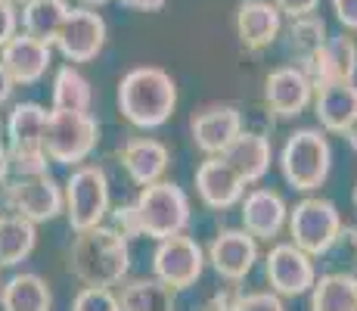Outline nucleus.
Wrapping results in <instances>:
<instances>
[{
    "mask_svg": "<svg viewBox=\"0 0 357 311\" xmlns=\"http://www.w3.org/2000/svg\"><path fill=\"white\" fill-rule=\"evenodd\" d=\"M68 271L84 287H115L130 271V240L112 224H97L75 233L68 249Z\"/></svg>",
    "mask_w": 357,
    "mask_h": 311,
    "instance_id": "1",
    "label": "nucleus"
},
{
    "mask_svg": "<svg viewBox=\"0 0 357 311\" xmlns=\"http://www.w3.org/2000/svg\"><path fill=\"white\" fill-rule=\"evenodd\" d=\"M119 109L134 128H162L177 109V85L159 66H137L119 81Z\"/></svg>",
    "mask_w": 357,
    "mask_h": 311,
    "instance_id": "2",
    "label": "nucleus"
},
{
    "mask_svg": "<svg viewBox=\"0 0 357 311\" xmlns=\"http://www.w3.org/2000/svg\"><path fill=\"white\" fill-rule=\"evenodd\" d=\"M329 168H333V147L320 128H298L286 137L283 150H280V171L292 190H320L329 178Z\"/></svg>",
    "mask_w": 357,
    "mask_h": 311,
    "instance_id": "3",
    "label": "nucleus"
},
{
    "mask_svg": "<svg viewBox=\"0 0 357 311\" xmlns=\"http://www.w3.org/2000/svg\"><path fill=\"white\" fill-rule=\"evenodd\" d=\"M63 199H66V212L68 227L75 233L87 231V227H97L106 221L109 209V178L100 165L93 162H81L72 168L68 181L63 184Z\"/></svg>",
    "mask_w": 357,
    "mask_h": 311,
    "instance_id": "4",
    "label": "nucleus"
},
{
    "mask_svg": "<svg viewBox=\"0 0 357 311\" xmlns=\"http://www.w3.org/2000/svg\"><path fill=\"white\" fill-rule=\"evenodd\" d=\"M97 143H100V124L91 113H63V109H53L47 115L44 153L50 156V162L75 168V165L91 159Z\"/></svg>",
    "mask_w": 357,
    "mask_h": 311,
    "instance_id": "5",
    "label": "nucleus"
},
{
    "mask_svg": "<svg viewBox=\"0 0 357 311\" xmlns=\"http://www.w3.org/2000/svg\"><path fill=\"white\" fill-rule=\"evenodd\" d=\"M134 203L140 212L143 237H153L155 243L165 237H174V233H183L193 218L190 215V196L174 181H155L140 187V196Z\"/></svg>",
    "mask_w": 357,
    "mask_h": 311,
    "instance_id": "6",
    "label": "nucleus"
},
{
    "mask_svg": "<svg viewBox=\"0 0 357 311\" xmlns=\"http://www.w3.org/2000/svg\"><path fill=\"white\" fill-rule=\"evenodd\" d=\"M286 227H289L292 243L317 259V255L333 252L345 224H342V215H339V209H335L333 199L305 196L301 203H295L289 209Z\"/></svg>",
    "mask_w": 357,
    "mask_h": 311,
    "instance_id": "7",
    "label": "nucleus"
},
{
    "mask_svg": "<svg viewBox=\"0 0 357 311\" xmlns=\"http://www.w3.org/2000/svg\"><path fill=\"white\" fill-rule=\"evenodd\" d=\"M0 209L16 212V215L44 224L66 212L63 187L56 184V178L47 175H29V178H10L6 187L0 190Z\"/></svg>",
    "mask_w": 357,
    "mask_h": 311,
    "instance_id": "8",
    "label": "nucleus"
},
{
    "mask_svg": "<svg viewBox=\"0 0 357 311\" xmlns=\"http://www.w3.org/2000/svg\"><path fill=\"white\" fill-rule=\"evenodd\" d=\"M153 271L162 283H168L171 289H190L196 287V280L205 271V252L187 233H174V237L159 240L153 252Z\"/></svg>",
    "mask_w": 357,
    "mask_h": 311,
    "instance_id": "9",
    "label": "nucleus"
},
{
    "mask_svg": "<svg viewBox=\"0 0 357 311\" xmlns=\"http://www.w3.org/2000/svg\"><path fill=\"white\" fill-rule=\"evenodd\" d=\"M53 44L72 66L93 62L106 47V19L91 6H68V16Z\"/></svg>",
    "mask_w": 357,
    "mask_h": 311,
    "instance_id": "10",
    "label": "nucleus"
},
{
    "mask_svg": "<svg viewBox=\"0 0 357 311\" xmlns=\"http://www.w3.org/2000/svg\"><path fill=\"white\" fill-rule=\"evenodd\" d=\"M264 277L277 296H305L317 280L314 255L295 243H277L264 259Z\"/></svg>",
    "mask_w": 357,
    "mask_h": 311,
    "instance_id": "11",
    "label": "nucleus"
},
{
    "mask_svg": "<svg viewBox=\"0 0 357 311\" xmlns=\"http://www.w3.org/2000/svg\"><path fill=\"white\" fill-rule=\"evenodd\" d=\"M205 261L215 268L218 277L239 283L249 277L258 261V240L243 227H227V231H221L211 240Z\"/></svg>",
    "mask_w": 357,
    "mask_h": 311,
    "instance_id": "12",
    "label": "nucleus"
},
{
    "mask_svg": "<svg viewBox=\"0 0 357 311\" xmlns=\"http://www.w3.org/2000/svg\"><path fill=\"white\" fill-rule=\"evenodd\" d=\"M314 100V85L301 66L273 68L264 81V103L277 119H295Z\"/></svg>",
    "mask_w": 357,
    "mask_h": 311,
    "instance_id": "13",
    "label": "nucleus"
},
{
    "mask_svg": "<svg viewBox=\"0 0 357 311\" xmlns=\"http://www.w3.org/2000/svg\"><path fill=\"white\" fill-rule=\"evenodd\" d=\"M301 68L307 72L314 87L333 85V81H354L357 75V44L345 34H329L324 44L311 53Z\"/></svg>",
    "mask_w": 357,
    "mask_h": 311,
    "instance_id": "14",
    "label": "nucleus"
},
{
    "mask_svg": "<svg viewBox=\"0 0 357 311\" xmlns=\"http://www.w3.org/2000/svg\"><path fill=\"white\" fill-rule=\"evenodd\" d=\"M243 131V113L230 103H218V106H205L190 119V134L193 143L205 156H221L233 143V137Z\"/></svg>",
    "mask_w": 357,
    "mask_h": 311,
    "instance_id": "15",
    "label": "nucleus"
},
{
    "mask_svg": "<svg viewBox=\"0 0 357 311\" xmlns=\"http://www.w3.org/2000/svg\"><path fill=\"white\" fill-rule=\"evenodd\" d=\"M0 62H3V68L10 72V78L16 85H38L53 62V47L25 31H16L0 47Z\"/></svg>",
    "mask_w": 357,
    "mask_h": 311,
    "instance_id": "16",
    "label": "nucleus"
},
{
    "mask_svg": "<svg viewBox=\"0 0 357 311\" xmlns=\"http://www.w3.org/2000/svg\"><path fill=\"white\" fill-rule=\"evenodd\" d=\"M245 187L249 184H245L221 156H208L205 162H199V168H196V193H199V199L215 212L233 209V205L245 196Z\"/></svg>",
    "mask_w": 357,
    "mask_h": 311,
    "instance_id": "17",
    "label": "nucleus"
},
{
    "mask_svg": "<svg viewBox=\"0 0 357 311\" xmlns=\"http://www.w3.org/2000/svg\"><path fill=\"white\" fill-rule=\"evenodd\" d=\"M239 215H243V231H249L255 240H273L286 227L289 205L277 190L255 187L239 199Z\"/></svg>",
    "mask_w": 357,
    "mask_h": 311,
    "instance_id": "18",
    "label": "nucleus"
},
{
    "mask_svg": "<svg viewBox=\"0 0 357 311\" xmlns=\"http://www.w3.org/2000/svg\"><path fill=\"white\" fill-rule=\"evenodd\" d=\"M283 31V13L273 0H243L236 6V38L245 50H264Z\"/></svg>",
    "mask_w": 357,
    "mask_h": 311,
    "instance_id": "19",
    "label": "nucleus"
},
{
    "mask_svg": "<svg viewBox=\"0 0 357 311\" xmlns=\"http://www.w3.org/2000/svg\"><path fill=\"white\" fill-rule=\"evenodd\" d=\"M314 115L329 134H345L357 119V85L354 81H333L314 87Z\"/></svg>",
    "mask_w": 357,
    "mask_h": 311,
    "instance_id": "20",
    "label": "nucleus"
},
{
    "mask_svg": "<svg viewBox=\"0 0 357 311\" xmlns=\"http://www.w3.org/2000/svg\"><path fill=\"white\" fill-rule=\"evenodd\" d=\"M221 159L245 184H255L267 175V168H271L273 150H271V140H267L264 134H258V131H239L230 147L221 153Z\"/></svg>",
    "mask_w": 357,
    "mask_h": 311,
    "instance_id": "21",
    "label": "nucleus"
},
{
    "mask_svg": "<svg viewBox=\"0 0 357 311\" xmlns=\"http://www.w3.org/2000/svg\"><path fill=\"white\" fill-rule=\"evenodd\" d=\"M168 162H171L168 147L153 140V137H130L121 147V165H125L128 178L137 187L162 181V175L168 171Z\"/></svg>",
    "mask_w": 357,
    "mask_h": 311,
    "instance_id": "22",
    "label": "nucleus"
},
{
    "mask_svg": "<svg viewBox=\"0 0 357 311\" xmlns=\"http://www.w3.org/2000/svg\"><path fill=\"white\" fill-rule=\"evenodd\" d=\"M47 109L40 103H16L6 119V150L10 153H34L44 150Z\"/></svg>",
    "mask_w": 357,
    "mask_h": 311,
    "instance_id": "23",
    "label": "nucleus"
},
{
    "mask_svg": "<svg viewBox=\"0 0 357 311\" xmlns=\"http://www.w3.org/2000/svg\"><path fill=\"white\" fill-rule=\"evenodd\" d=\"M0 308L3 311H50L53 293L50 283L40 274H13L10 280L0 287Z\"/></svg>",
    "mask_w": 357,
    "mask_h": 311,
    "instance_id": "24",
    "label": "nucleus"
},
{
    "mask_svg": "<svg viewBox=\"0 0 357 311\" xmlns=\"http://www.w3.org/2000/svg\"><path fill=\"white\" fill-rule=\"evenodd\" d=\"M38 246V224L16 212L0 215V268H16Z\"/></svg>",
    "mask_w": 357,
    "mask_h": 311,
    "instance_id": "25",
    "label": "nucleus"
},
{
    "mask_svg": "<svg viewBox=\"0 0 357 311\" xmlns=\"http://www.w3.org/2000/svg\"><path fill=\"white\" fill-rule=\"evenodd\" d=\"M121 311H174V289L159 277L128 280L119 293Z\"/></svg>",
    "mask_w": 357,
    "mask_h": 311,
    "instance_id": "26",
    "label": "nucleus"
},
{
    "mask_svg": "<svg viewBox=\"0 0 357 311\" xmlns=\"http://www.w3.org/2000/svg\"><path fill=\"white\" fill-rule=\"evenodd\" d=\"M19 16H22L25 34H31V38L53 47V41H56V34L68 16V3L66 0H29Z\"/></svg>",
    "mask_w": 357,
    "mask_h": 311,
    "instance_id": "27",
    "label": "nucleus"
},
{
    "mask_svg": "<svg viewBox=\"0 0 357 311\" xmlns=\"http://www.w3.org/2000/svg\"><path fill=\"white\" fill-rule=\"evenodd\" d=\"M311 311H357L354 274H324L314 280Z\"/></svg>",
    "mask_w": 357,
    "mask_h": 311,
    "instance_id": "28",
    "label": "nucleus"
},
{
    "mask_svg": "<svg viewBox=\"0 0 357 311\" xmlns=\"http://www.w3.org/2000/svg\"><path fill=\"white\" fill-rule=\"evenodd\" d=\"M91 103H93L91 81L72 62L59 66L56 75H53V109H63V113H91Z\"/></svg>",
    "mask_w": 357,
    "mask_h": 311,
    "instance_id": "29",
    "label": "nucleus"
},
{
    "mask_svg": "<svg viewBox=\"0 0 357 311\" xmlns=\"http://www.w3.org/2000/svg\"><path fill=\"white\" fill-rule=\"evenodd\" d=\"M286 38H289V47L301 57V62H305V59L311 57V53L317 50V47L329 38L324 16H317V13L292 16V19H289V29H286Z\"/></svg>",
    "mask_w": 357,
    "mask_h": 311,
    "instance_id": "30",
    "label": "nucleus"
},
{
    "mask_svg": "<svg viewBox=\"0 0 357 311\" xmlns=\"http://www.w3.org/2000/svg\"><path fill=\"white\" fill-rule=\"evenodd\" d=\"M72 311H121L112 287H81L72 299Z\"/></svg>",
    "mask_w": 357,
    "mask_h": 311,
    "instance_id": "31",
    "label": "nucleus"
},
{
    "mask_svg": "<svg viewBox=\"0 0 357 311\" xmlns=\"http://www.w3.org/2000/svg\"><path fill=\"white\" fill-rule=\"evenodd\" d=\"M109 218H112V227L121 233L125 240H140L143 237V224H140V212H137V203H125L109 209Z\"/></svg>",
    "mask_w": 357,
    "mask_h": 311,
    "instance_id": "32",
    "label": "nucleus"
},
{
    "mask_svg": "<svg viewBox=\"0 0 357 311\" xmlns=\"http://www.w3.org/2000/svg\"><path fill=\"white\" fill-rule=\"evenodd\" d=\"M233 311H286V305L283 296L271 289V293H239Z\"/></svg>",
    "mask_w": 357,
    "mask_h": 311,
    "instance_id": "33",
    "label": "nucleus"
},
{
    "mask_svg": "<svg viewBox=\"0 0 357 311\" xmlns=\"http://www.w3.org/2000/svg\"><path fill=\"white\" fill-rule=\"evenodd\" d=\"M19 31V6L13 0H0V47Z\"/></svg>",
    "mask_w": 357,
    "mask_h": 311,
    "instance_id": "34",
    "label": "nucleus"
},
{
    "mask_svg": "<svg viewBox=\"0 0 357 311\" xmlns=\"http://www.w3.org/2000/svg\"><path fill=\"white\" fill-rule=\"evenodd\" d=\"M329 3H333V13L342 22V29L357 31V0H329Z\"/></svg>",
    "mask_w": 357,
    "mask_h": 311,
    "instance_id": "35",
    "label": "nucleus"
},
{
    "mask_svg": "<svg viewBox=\"0 0 357 311\" xmlns=\"http://www.w3.org/2000/svg\"><path fill=\"white\" fill-rule=\"evenodd\" d=\"M273 6H277L283 16H305V13H317L320 0H273Z\"/></svg>",
    "mask_w": 357,
    "mask_h": 311,
    "instance_id": "36",
    "label": "nucleus"
},
{
    "mask_svg": "<svg viewBox=\"0 0 357 311\" xmlns=\"http://www.w3.org/2000/svg\"><path fill=\"white\" fill-rule=\"evenodd\" d=\"M236 289H227V293H218V296H211L208 302H205V308L202 311H233V305H236Z\"/></svg>",
    "mask_w": 357,
    "mask_h": 311,
    "instance_id": "37",
    "label": "nucleus"
},
{
    "mask_svg": "<svg viewBox=\"0 0 357 311\" xmlns=\"http://www.w3.org/2000/svg\"><path fill=\"white\" fill-rule=\"evenodd\" d=\"M339 243H342V249H348V255L357 261V227H342ZM339 243H335V246H339Z\"/></svg>",
    "mask_w": 357,
    "mask_h": 311,
    "instance_id": "38",
    "label": "nucleus"
},
{
    "mask_svg": "<svg viewBox=\"0 0 357 311\" xmlns=\"http://www.w3.org/2000/svg\"><path fill=\"white\" fill-rule=\"evenodd\" d=\"M121 6H128V10H140V13H155L165 6V0H119Z\"/></svg>",
    "mask_w": 357,
    "mask_h": 311,
    "instance_id": "39",
    "label": "nucleus"
},
{
    "mask_svg": "<svg viewBox=\"0 0 357 311\" xmlns=\"http://www.w3.org/2000/svg\"><path fill=\"white\" fill-rule=\"evenodd\" d=\"M13 87H16V81L10 78V72H6V68H3V62H0V106H3V103H10Z\"/></svg>",
    "mask_w": 357,
    "mask_h": 311,
    "instance_id": "40",
    "label": "nucleus"
},
{
    "mask_svg": "<svg viewBox=\"0 0 357 311\" xmlns=\"http://www.w3.org/2000/svg\"><path fill=\"white\" fill-rule=\"evenodd\" d=\"M10 178H13V171H10V153H6V143L0 140V190L6 187Z\"/></svg>",
    "mask_w": 357,
    "mask_h": 311,
    "instance_id": "41",
    "label": "nucleus"
},
{
    "mask_svg": "<svg viewBox=\"0 0 357 311\" xmlns=\"http://www.w3.org/2000/svg\"><path fill=\"white\" fill-rule=\"evenodd\" d=\"M345 140H348V147H351L354 153H357V119H354L351 124H348V131H345Z\"/></svg>",
    "mask_w": 357,
    "mask_h": 311,
    "instance_id": "42",
    "label": "nucleus"
},
{
    "mask_svg": "<svg viewBox=\"0 0 357 311\" xmlns=\"http://www.w3.org/2000/svg\"><path fill=\"white\" fill-rule=\"evenodd\" d=\"M81 6H91V10H100V6H106L109 0H78Z\"/></svg>",
    "mask_w": 357,
    "mask_h": 311,
    "instance_id": "43",
    "label": "nucleus"
},
{
    "mask_svg": "<svg viewBox=\"0 0 357 311\" xmlns=\"http://www.w3.org/2000/svg\"><path fill=\"white\" fill-rule=\"evenodd\" d=\"M13 3H16V6H25V3H29V0H13Z\"/></svg>",
    "mask_w": 357,
    "mask_h": 311,
    "instance_id": "44",
    "label": "nucleus"
},
{
    "mask_svg": "<svg viewBox=\"0 0 357 311\" xmlns=\"http://www.w3.org/2000/svg\"><path fill=\"white\" fill-rule=\"evenodd\" d=\"M354 209H357V184H354Z\"/></svg>",
    "mask_w": 357,
    "mask_h": 311,
    "instance_id": "45",
    "label": "nucleus"
},
{
    "mask_svg": "<svg viewBox=\"0 0 357 311\" xmlns=\"http://www.w3.org/2000/svg\"><path fill=\"white\" fill-rule=\"evenodd\" d=\"M354 283H357V274H354Z\"/></svg>",
    "mask_w": 357,
    "mask_h": 311,
    "instance_id": "46",
    "label": "nucleus"
},
{
    "mask_svg": "<svg viewBox=\"0 0 357 311\" xmlns=\"http://www.w3.org/2000/svg\"><path fill=\"white\" fill-rule=\"evenodd\" d=\"M0 287H3V280H0Z\"/></svg>",
    "mask_w": 357,
    "mask_h": 311,
    "instance_id": "47",
    "label": "nucleus"
},
{
    "mask_svg": "<svg viewBox=\"0 0 357 311\" xmlns=\"http://www.w3.org/2000/svg\"><path fill=\"white\" fill-rule=\"evenodd\" d=\"M0 128H3V124H0Z\"/></svg>",
    "mask_w": 357,
    "mask_h": 311,
    "instance_id": "48",
    "label": "nucleus"
}]
</instances>
